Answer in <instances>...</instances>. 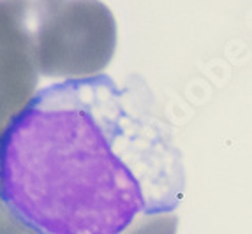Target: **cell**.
I'll use <instances>...</instances> for the list:
<instances>
[{"mask_svg":"<svg viewBox=\"0 0 252 234\" xmlns=\"http://www.w3.org/2000/svg\"><path fill=\"white\" fill-rule=\"evenodd\" d=\"M34 46L41 76L95 78L117 50V20L101 0H63L37 29Z\"/></svg>","mask_w":252,"mask_h":234,"instance_id":"7a4b0ae2","label":"cell"},{"mask_svg":"<svg viewBox=\"0 0 252 234\" xmlns=\"http://www.w3.org/2000/svg\"><path fill=\"white\" fill-rule=\"evenodd\" d=\"M63 0H0V9L16 14L30 29L37 32L42 21L62 4Z\"/></svg>","mask_w":252,"mask_h":234,"instance_id":"277c9868","label":"cell"},{"mask_svg":"<svg viewBox=\"0 0 252 234\" xmlns=\"http://www.w3.org/2000/svg\"><path fill=\"white\" fill-rule=\"evenodd\" d=\"M34 35L25 21L0 9V134L37 95Z\"/></svg>","mask_w":252,"mask_h":234,"instance_id":"3957f363","label":"cell"},{"mask_svg":"<svg viewBox=\"0 0 252 234\" xmlns=\"http://www.w3.org/2000/svg\"><path fill=\"white\" fill-rule=\"evenodd\" d=\"M168 146L108 76L39 90L0 139V199L34 234H120L175 199Z\"/></svg>","mask_w":252,"mask_h":234,"instance_id":"6da1fadb","label":"cell"},{"mask_svg":"<svg viewBox=\"0 0 252 234\" xmlns=\"http://www.w3.org/2000/svg\"><path fill=\"white\" fill-rule=\"evenodd\" d=\"M0 139H2V134H0Z\"/></svg>","mask_w":252,"mask_h":234,"instance_id":"52a82bcc","label":"cell"},{"mask_svg":"<svg viewBox=\"0 0 252 234\" xmlns=\"http://www.w3.org/2000/svg\"><path fill=\"white\" fill-rule=\"evenodd\" d=\"M178 217L169 211H152L139 215L120 234H177Z\"/></svg>","mask_w":252,"mask_h":234,"instance_id":"5b68a950","label":"cell"},{"mask_svg":"<svg viewBox=\"0 0 252 234\" xmlns=\"http://www.w3.org/2000/svg\"><path fill=\"white\" fill-rule=\"evenodd\" d=\"M0 234H34L21 220H18L11 209L0 199Z\"/></svg>","mask_w":252,"mask_h":234,"instance_id":"8992f818","label":"cell"}]
</instances>
